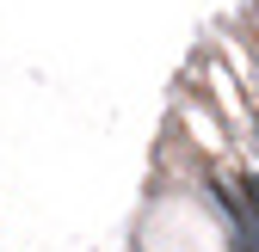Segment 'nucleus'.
Returning a JSON list of instances; mask_svg holds the SVG:
<instances>
[{"label": "nucleus", "instance_id": "f257e3e1", "mask_svg": "<svg viewBox=\"0 0 259 252\" xmlns=\"http://www.w3.org/2000/svg\"><path fill=\"white\" fill-rule=\"evenodd\" d=\"M235 252H259V240H253V234H241V240H235Z\"/></svg>", "mask_w": 259, "mask_h": 252}]
</instances>
